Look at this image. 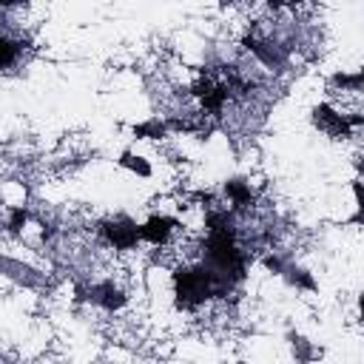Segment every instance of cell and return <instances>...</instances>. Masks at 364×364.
I'll return each instance as SVG.
<instances>
[{
	"instance_id": "cell-1",
	"label": "cell",
	"mask_w": 364,
	"mask_h": 364,
	"mask_svg": "<svg viewBox=\"0 0 364 364\" xmlns=\"http://www.w3.org/2000/svg\"><path fill=\"white\" fill-rule=\"evenodd\" d=\"M213 290H219V284H216V276L208 270L185 267L176 273V296H179L182 307H193L196 301L208 299Z\"/></svg>"
},
{
	"instance_id": "cell-2",
	"label": "cell",
	"mask_w": 364,
	"mask_h": 364,
	"mask_svg": "<svg viewBox=\"0 0 364 364\" xmlns=\"http://www.w3.org/2000/svg\"><path fill=\"white\" fill-rule=\"evenodd\" d=\"M173 219H168V216H154L148 225H142L139 228V239H148V242H154V245H159V242H165L168 239V233L173 230Z\"/></svg>"
},
{
	"instance_id": "cell-3",
	"label": "cell",
	"mask_w": 364,
	"mask_h": 364,
	"mask_svg": "<svg viewBox=\"0 0 364 364\" xmlns=\"http://www.w3.org/2000/svg\"><path fill=\"white\" fill-rule=\"evenodd\" d=\"M105 233L108 239L117 245V247H131L136 239H139V228H134L131 222H114V225H105Z\"/></svg>"
},
{
	"instance_id": "cell-4",
	"label": "cell",
	"mask_w": 364,
	"mask_h": 364,
	"mask_svg": "<svg viewBox=\"0 0 364 364\" xmlns=\"http://www.w3.org/2000/svg\"><path fill=\"white\" fill-rule=\"evenodd\" d=\"M316 122H321V125H324L330 134H344V128H347V125H344V119H341L338 114H333L327 105L316 108Z\"/></svg>"
},
{
	"instance_id": "cell-5",
	"label": "cell",
	"mask_w": 364,
	"mask_h": 364,
	"mask_svg": "<svg viewBox=\"0 0 364 364\" xmlns=\"http://www.w3.org/2000/svg\"><path fill=\"white\" fill-rule=\"evenodd\" d=\"M17 54H20V46H17L14 40H6V37H0V68L11 65V63L17 60Z\"/></svg>"
},
{
	"instance_id": "cell-6",
	"label": "cell",
	"mask_w": 364,
	"mask_h": 364,
	"mask_svg": "<svg viewBox=\"0 0 364 364\" xmlns=\"http://www.w3.org/2000/svg\"><path fill=\"white\" fill-rule=\"evenodd\" d=\"M228 191H230V196H233V202L236 205H242V202H247V188L245 185H239V182H233V185H228Z\"/></svg>"
}]
</instances>
